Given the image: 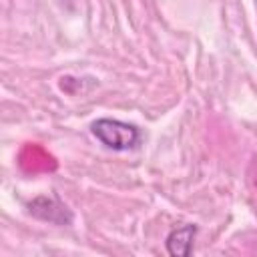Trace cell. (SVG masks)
<instances>
[{
    "label": "cell",
    "mask_w": 257,
    "mask_h": 257,
    "mask_svg": "<svg viewBox=\"0 0 257 257\" xmlns=\"http://www.w3.org/2000/svg\"><path fill=\"white\" fill-rule=\"evenodd\" d=\"M90 133L112 151H131L139 147L141 143V131L131 124L116 118H98L90 124Z\"/></svg>",
    "instance_id": "1"
},
{
    "label": "cell",
    "mask_w": 257,
    "mask_h": 257,
    "mask_svg": "<svg viewBox=\"0 0 257 257\" xmlns=\"http://www.w3.org/2000/svg\"><path fill=\"white\" fill-rule=\"evenodd\" d=\"M30 213L38 219H44L48 223H56V225H68L72 221V213L60 205L58 201L54 199H48V197H38L34 199L30 205Z\"/></svg>",
    "instance_id": "2"
},
{
    "label": "cell",
    "mask_w": 257,
    "mask_h": 257,
    "mask_svg": "<svg viewBox=\"0 0 257 257\" xmlns=\"http://www.w3.org/2000/svg\"><path fill=\"white\" fill-rule=\"evenodd\" d=\"M197 227L195 225H181L173 229L167 237V251L175 257H187L193 251V239H195Z\"/></svg>",
    "instance_id": "3"
}]
</instances>
